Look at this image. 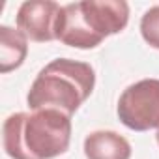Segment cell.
Segmentation results:
<instances>
[{
	"label": "cell",
	"instance_id": "obj_1",
	"mask_svg": "<svg viewBox=\"0 0 159 159\" xmlns=\"http://www.w3.org/2000/svg\"><path fill=\"white\" fill-rule=\"evenodd\" d=\"M71 116L56 109L15 112L2 125V144L11 159H52L67 152Z\"/></svg>",
	"mask_w": 159,
	"mask_h": 159
},
{
	"label": "cell",
	"instance_id": "obj_2",
	"mask_svg": "<svg viewBox=\"0 0 159 159\" xmlns=\"http://www.w3.org/2000/svg\"><path fill=\"white\" fill-rule=\"evenodd\" d=\"M96 86V71L90 64L71 58H56L47 64L28 90L30 111L56 109L71 116Z\"/></svg>",
	"mask_w": 159,
	"mask_h": 159
},
{
	"label": "cell",
	"instance_id": "obj_3",
	"mask_svg": "<svg viewBox=\"0 0 159 159\" xmlns=\"http://www.w3.org/2000/svg\"><path fill=\"white\" fill-rule=\"evenodd\" d=\"M127 23L129 6L124 0H83L62 8L56 39L75 49H94Z\"/></svg>",
	"mask_w": 159,
	"mask_h": 159
},
{
	"label": "cell",
	"instance_id": "obj_4",
	"mask_svg": "<svg viewBox=\"0 0 159 159\" xmlns=\"http://www.w3.org/2000/svg\"><path fill=\"white\" fill-rule=\"evenodd\" d=\"M118 118L133 131H159V79H142L118 99Z\"/></svg>",
	"mask_w": 159,
	"mask_h": 159
},
{
	"label": "cell",
	"instance_id": "obj_5",
	"mask_svg": "<svg viewBox=\"0 0 159 159\" xmlns=\"http://www.w3.org/2000/svg\"><path fill=\"white\" fill-rule=\"evenodd\" d=\"M62 8L64 6L52 2V0L23 2L17 11V28L32 41H52L56 39Z\"/></svg>",
	"mask_w": 159,
	"mask_h": 159
},
{
	"label": "cell",
	"instance_id": "obj_6",
	"mask_svg": "<svg viewBox=\"0 0 159 159\" xmlns=\"http://www.w3.org/2000/svg\"><path fill=\"white\" fill-rule=\"evenodd\" d=\"M86 159H131V144L116 131H92L84 139Z\"/></svg>",
	"mask_w": 159,
	"mask_h": 159
},
{
	"label": "cell",
	"instance_id": "obj_7",
	"mask_svg": "<svg viewBox=\"0 0 159 159\" xmlns=\"http://www.w3.org/2000/svg\"><path fill=\"white\" fill-rule=\"evenodd\" d=\"M28 54V38L17 28L0 26V73H10L23 66Z\"/></svg>",
	"mask_w": 159,
	"mask_h": 159
},
{
	"label": "cell",
	"instance_id": "obj_8",
	"mask_svg": "<svg viewBox=\"0 0 159 159\" xmlns=\"http://www.w3.org/2000/svg\"><path fill=\"white\" fill-rule=\"evenodd\" d=\"M140 34L144 38V41L153 47L159 49V6H152L140 19Z\"/></svg>",
	"mask_w": 159,
	"mask_h": 159
},
{
	"label": "cell",
	"instance_id": "obj_9",
	"mask_svg": "<svg viewBox=\"0 0 159 159\" xmlns=\"http://www.w3.org/2000/svg\"><path fill=\"white\" fill-rule=\"evenodd\" d=\"M155 139H157V144H159V131H157V135H155Z\"/></svg>",
	"mask_w": 159,
	"mask_h": 159
}]
</instances>
